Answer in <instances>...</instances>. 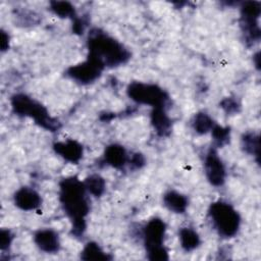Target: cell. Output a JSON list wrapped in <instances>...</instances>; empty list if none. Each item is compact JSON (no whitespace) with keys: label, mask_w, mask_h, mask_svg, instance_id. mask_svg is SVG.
Instances as JSON below:
<instances>
[{"label":"cell","mask_w":261,"mask_h":261,"mask_svg":"<svg viewBox=\"0 0 261 261\" xmlns=\"http://www.w3.org/2000/svg\"><path fill=\"white\" fill-rule=\"evenodd\" d=\"M84 181L76 176L63 178L59 184V201L64 213L71 221V233L80 238L87 228L86 217L90 211Z\"/></svg>","instance_id":"1"},{"label":"cell","mask_w":261,"mask_h":261,"mask_svg":"<svg viewBox=\"0 0 261 261\" xmlns=\"http://www.w3.org/2000/svg\"><path fill=\"white\" fill-rule=\"evenodd\" d=\"M87 46L88 55L100 61L104 67L122 65L130 58L129 51L119 41L98 29L89 34Z\"/></svg>","instance_id":"2"},{"label":"cell","mask_w":261,"mask_h":261,"mask_svg":"<svg viewBox=\"0 0 261 261\" xmlns=\"http://www.w3.org/2000/svg\"><path fill=\"white\" fill-rule=\"evenodd\" d=\"M11 107L13 112L19 116H27L35 120L43 128L55 132L59 128L60 123L52 117L48 110L38 101L25 94H15L11 97Z\"/></svg>","instance_id":"3"},{"label":"cell","mask_w":261,"mask_h":261,"mask_svg":"<svg viewBox=\"0 0 261 261\" xmlns=\"http://www.w3.org/2000/svg\"><path fill=\"white\" fill-rule=\"evenodd\" d=\"M208 215L213 227L222 238H232L238 233L241 216L230 204L223 201L213 202L209 207Z\"/></svg>","instance_id":"4"},{"label":"cell","mask_w":261,"mask_h":261,"mask_svg":"<svg viewBox=\"0 0 261 261\" xmlns=\"http://www.w3.org/2000/svg\"><path fill=\"white\" fill-rule=\"evenodd\" d=\"M165 233L166 224L161 218L154 217L145 224L143 228V239L146 255L149 260H168V251L164 246Z\"/></svg>","instance_id":"5"},{"label":"cell","mask_w":261,"mask_h":261,"mask_svg":"<svg viewBox=\"0 0 261 261\" xmlns=\"http://www.w3.org/2000/svg\"><path fill=\"white\" fill-rule=\"evenodd\" d=\"M127 96L134 102L142 105H149L152 108L165 107L169 99L167 93L155 84L133 82L127 86Z\"/></svg>","instance_id":"6"},{"label":"cell","mask_w":261,"mask_h":261,"mask_svg":"<svg viewBox=\"0 0 261 261\" xmlns=\"http://www.w3.org/2000/svg\"><path fill=\"white\" fill-rule=\"evenodd\" d=\"M260 2L247 1L241 7V27L246 43L253 45L260 39L258 20L260 17Z\"/></svg>","instance_id":"7"},{"label":"cell","mask_w":261,"mask_h":261,"mask_svg":"<svg viewBox=\"0 0 261 261\" xmlns=\"http://www.w3.org/2000/svg\"><path fill=\"white\" fill-rule=\"evenodd\" d=\"M104 68L100 61L88 55L84 62L67 68L66 75L79 84L88 85L98 80Z\"/></svg>","instance_id":"8"},{"label":"cell","mask_w":261,"mask_h":261,"mask_svg":"<svg viewBox=\"0 0 261 261\" xmlns=\"http://www.w3.org/2000/svg\"><path fill=\"white\" fill-rule=\"evenodd\" d=\"M204 170L208 181L214 187H220L224 184L226 177L225 166L219 157L216 148H210L205 155Z\"/></svg>","instance_id":"9"},{"label":"cell","mask_w":261,"mask_h":261,"mask_svg":"<svg viewBox=\"0 0 261 261\" xmlns=\"http://www.w3.org/2000/svg\"><path fill=\"white\" fill-rule=\"evenodd\" d=\"M14 204L17 208L23 211H33L41 206L42 198L40 194L33 188H19L13 196Z\"/></svg>","instance_id":"10"},{"label":"cell","mask_w":261,"mask_h":261,"mask_svg":"<svg viewBox=\"0 0 261 261\" xmlns=\"http://www.w3.org/2000/svg\"><path fill=\"white\" fill-rule=\"evenodd\" d=\"M34 243L45 253L55 254L60 249V240L58 233L51 228H42L35 232Z\"/></svg>","instance_id":"11"},{"label":"cell","mask_w":261,"mask_h":261,"mask_svg":"<svg viewBox=\"0 0 261 261\" xmlns=\"http://www.w3.org/2000/svg\"><path fill=\"white\" fill-rule=\"evenodd\" d=\"M53 149L56 154H58L60 157H62L64 160L76 164L83 157V146L71 139L57 142L54 144Z\"/></svg>","instance_id":"12"},{"label":"cell","mask_w":261,"mask_h":261,"mask_svg":"<svg viewBox=\"0 0 261 261\" xmlns=\"http://www.w3.org/2000/svg\"><path fill=\"white\" fill-rule=\"evenodd\" d=\"M151 124L154 130L160 137H166L170 134L172 123L168 116L165 107L152 108L151 112Z\"/></svg>","instance_id":"13"},{"label":"cell","mask_w":261,"mask_h":261,"mask_svg":"<svg viewBox=\"0 0 261 261\" xmlns=\"http://www.w3.org/2000/svg\"><path fill=\"white\" fill-rule=\"evenodd\" d=\"M104 160L111 167L118 169L122 168L128 162L124 147L118 144H111L105 148Z\"/></svg>","instance_id":"14"},{"label":"cell","mask_w":261,"mask_h":261,"mask_svg":"<svg viewBox=\"0 0 261 261\" xmlns=\"http://www.w3.org/2000/svg\"><path fill=\"white\" fill-rule=\"evenodd\" d=\"M163 205L171 212L181 214L186 212L189 201L188 198L181 193L171 190L164 194L163 196Z\"/></svg>","instance_id":"15"},{"label":"cell","mask_w":261,"mask_h":261,"mask_svg":"<svg viewBox=\"0 0 261 261\" xmlns=\"http://www.w3.org/2000/svg\"><path fill=\"white\" fill-rule=\"evenodd\" d=\"M178 239L180 247L186 252H191L200 246L201 240L196 230L191 227H182L178 231Z\"/></svg>","instance_id":"16"},{"label":"cell","mask_w":261,"mask_h":261,"mask_svg":"<svg viewBox=\"0 0 261 261\" xmlns=\"http://www.w3.org/2000/svg\"><path fill=\"white\" fill-rule=\"evenodd\" d=\"M214 124L212 117L203 111L196 113L192 120V127L199 135H205L211 132Z\"/></svg>","instance_id":"17"},{"label":"cell","mask_w":261,"mask_h":261,"mask_svg":"<svg viewBox=\"0 0 261 261\" xmlns=\"http://www.w3.org/2000/svg\"><path fill=\"white\" fill-rule=\"evenodd\" d=\"M241 146L247 154L259 158V149H260V140L259 135L254 132L245 133L241 139Z\"/></svg>","instance_id":"18"},{"label":"cell","mask_w":261,"mask_h":261,"mask_svg":"<svg viewBox=\"0 0 261 261\" xmlns=\"http://www.w3.org/2000/svg\"><path fill=\"white\" fill-rule=\"evenodd\" d=\"M88 194L94 197H101L106 189L105 179L99 174H91L84 180Z\"/></svg>","instance_id":"19"},{"label":"cell","mask_w":261,"mask_h":261,"mask_svg":"<svg viewBox=\"0 0 261 261\" xmlns=\"http://www.w3.org/2000/svg\"><path fill=\"white\" fill-rule=\"evenodd\" d=\"M110 258L111 257L95 242H89L86 244L81 252V259L83 260H109Z\"/></svg>","instance_id":"20"},{"label":"cell","mask_w":261,"mask_h":261,"mask_svg":"<svg viewBox=\"0 0 261 261\" xmlns=\"http://www.w3.org/2000/svg\"><path fill=\"white\" fill-rule=\"evenodd\" d=\"M51 11L59 17L63 18H71L74 20L76 18L74 7L65 1H53L50 3Z\"/></svg>","instance_id":"21"},{"label":"cell","mask_w":261,"mask_h":261,"mask_svg":"<svg viewBox=\"0 0 261 261\" xmlns=\"http://www.w3.org/2000/svg\"><path fill=\"white\" fill-rule=\"evenodd\" d=\"M211 135L216 147H223L229 142L230 130H229V127L227 126L214 124L213 128L211 129Z\"/></svg>","instance_id":"22"},{"label":"cell","mask_w":261,"mask_h":261,"mask_svg":"<svg viewBox=\"0 0 261 261\" xmlns=\"http://www.w3.org/2000/svg\"><path fill=\"white\" fill-rule=\"evenodd\" d=\"M220 107L227 114H236L239 112L241 105L238 102V100H236L231 97H226L220 102Z\"/></svg>","instance_id":"23"},{"label":"cell","mask_w":261,"mask_h":261,"mask_svg":"<svg viewBox=\"0 0 261 261\" xmlns=\"http://www.w3.org/2000/svg\"><path fill=\"white\" fill-rule=\"evenodd\" d=\"M12 234L9 229H4L2 228L0 231V249L1 251L8 250L11 243H12Z\"/></svg>","instance_id":"24"},{"label":"cell","mask_w":261,"mask_h":261,"mask_svg":"<svg viewBox=\"0 0 261 261\" xmlns=\"http://www.w3.org/2000/svg\"><path fill=\"white\" fill-rule=\"evenodd\" d=\"M128 162L132 167H134L135 169H138V168H141L145 164V158L142 154L136 153L130 157Z\"/></svg>","instance_id":"25"},{"label":"cell","mask_w":261,"mask_h":261,"mask_svg":"<svg viewBox=\"0 0 261 261\" xmlns=\"http://www.w3.org/2000/svg\"><path fill=\"white\" fill-rule=\"evenodd\" d=\"M0 46H1V50H2V51L7 50L8 47H9V37H8V35H7L4 31H1Z\"/></svg>","instance_id":"26"},{"label":"cell","mask_w":261,"mask_h":261,"mask_svg":"<svg viewBox=\"0 0 261 261\" xmlns=\"http://www.w3.org/2000/svg\"><path fill=\"white\" fill-rule=\"evenodd\" d=\"M253 59L255 60V65H256V67L259 68V65H260V62H259V59H260V57H259V52H257V53L254 55Z\"/></svg>","instance_id":"27"}]
</instances>
